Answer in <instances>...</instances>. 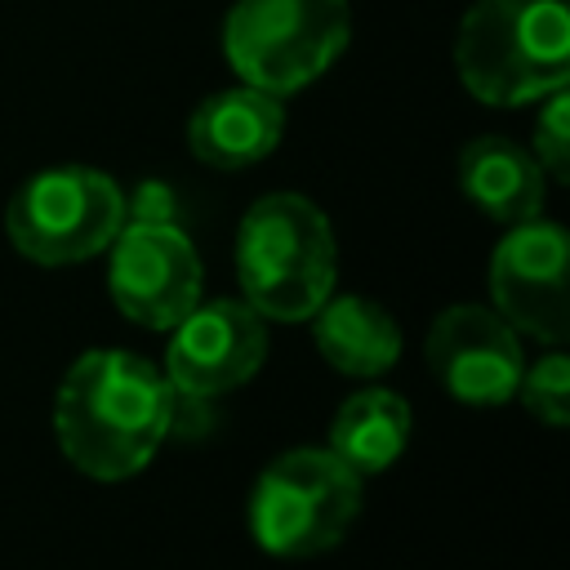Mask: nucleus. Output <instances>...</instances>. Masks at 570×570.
Returning <instances> with one entry per match:
<instances>
[{
    "instance_id": "nucleus-1",
    "label": "nucleus",
    "mask_w": 570,
    "mask_h": 570,
    "mask_svg": "<svg viewBox=\"0 0 570 570\" xmlns=\"http://www.w3.org/2000/svg\"><path fill=\"white\" fill-rule=\"evenodd\" d=\"M174 387L165 370L125 352L94 347L71 361L53 396V436L67 463L94 481L142 472L174 432Z\"/></svg>"
},
{
    "instance_id": "nucleus-2",
    "label": "nucleus",
    "mask_w": 570,
    "mask_h": 570,
    "mask_svg": "<svg viewBox=\"0 0 570 570\" xmlns=\"http://www.w3.org/2000/svg\"><path fill=\"white\" fill-rule=\"evenodd\" d=\"M338 276L334 227L321 205L298 191L258 196L236 227L240 298L263 321H307Z\"/></svg>"
},
{
    "instance_id": "nucleus-3",
    "label": "nucleus",
    "mask_w": 570,
    "mask_h": 570,
    "mask_svg": "<svg viewBox=\"0 0 570 570\" xmlns=\"http://www.w3.org/2000/svg\"><path fill=\"white\" fill-rule=\"evenodd\" d=\"M454 71L476 102L525 107L570 80L561 0H476L454 36Z\"/></svg>"
},
{
    "instance_id": "nucleus-4",
    "label": "nucleus",
    "mask_w": 570,
    "mask_h": 570,
    "mask_svg": "<svg viewBox=\"0 0 570 570\" xmlns=\"http://www.w3.org/2000/svg\"><path fill=\"white\" fill-rule=\"evenodd\" d=\"M361 485L330 445H298L276 454L249 490V534L272 557H316L343 543L361 517Z\"/></svg>"
},
{
    "instance_id": "nucleus-5",
    "label": "nucleus",
    "mask_w": 570,
    "mask_h": 570,
    "mask_svg": "<svg viewBox=\"0 0 570 570\" xmlns=\"http://www.w3.org/2000/svg\"><path fill=\"white\" fill-rule=\"evenodd\" d=\"M347 40V0H236L223 22L232 71L272 98H289L330 71Z\"/></svg>"
},
{
    "instance_id": "nucleus-6",
    "label": "nucleus",
    "mask_w": 570,
    "mask_h": 570,
    "mask_svg": "<svg viewBox=\"0 0 570 570\" xmlns=\"http://www.w3.org/2000/svg\"><path fill=\"white\" fill-rule=\"evenodd\" d=\"M125 191L111 174L89 165H53L31 174L9 209L4 232L27 263L40 267H71L98 258L116 232L125 227Z\"/></svg>"
},
{
    "instance_id": "nucleus-7",
    "label": "nucleus",
    "mask_w": 570,
    "mask_h": 570,
    "mask_svg": "<svg viewBox=\"0 0 570 570\" xmlns=\"http://www.w3.org/2000/svg\"><path fill=\"white\" fill-rule=\"evenodd\" d=\"M107 294L142 330H174L200 303V254L169 218H125L107 245Z\"/></svg>"
},
{
    "instance_id": "nucleus-8",
    "label": "nucleus",
    "mask_w": 570,
    "mask_h": 570,
    "mask_svg": "<svg viewBox=\"0 0 570 570\" xmlns=\"http://www.w3.org/2000/svg\"><path fill=\"white\" fill-rule=\"evenodd\" d=\"M490 307L534 343L557 347L570 330V240L548 218L512 223L485 267Z\"/></svg>"
},
{
    "instance_id": "nucleus-9",
    "label": "nucleus",
    "mask_w": 570,
    "mask_h": 570,
    "mask_svg": "<svg viewBox=\"0 0 570 570\" xmlns=\"http://www.w3.org/2000/svg\"><path fill=\"white\" fill-rule=\"evenodd\" d=\"M267 361V325L245 298L196 303L165 347V379L178 396L214 401L258 374Z\"/></svg>"
},
{
    "instance_id": "nucleus-10",
    "label": "nucleus",
    "mask_w": 570,
    "mask_h": 570,
    "mask_svg": "<svg viewBox=\"0 0 570 570\" xmlns=\"http://www.w3.org/2000/svg\"><path fill=\"white\" fill-rule=\"evenodd\" d=\"M423 356L445 396L463 405H503L517 396L525 352L521 334L481 303H454L436 312L423 338Z\"/></svg>"
},
{
    "instance_id": "nucleus-11",
    "label": "nucleus",
    "mask_w": 570,
    "mask_h": 570,
    "mask_svg": "<svg viewBox=\"0 0 570 570\" xmlns=\"http://www.w3.org/2000/svg\"><path fill=\"white\" fill-rule=\"evenodd\" d=\"M285 134V107L281 98L254 89V85H236V89H218L209 94L191 120H187V147L200 165L214 169H249L263 156L276 151Z\"/></svg>"
},
{
    "instance_id": "nucleus-12",
    "label": "nucleus",
    "mask_w": 570,
    "mask_h": 570,
    "mask_svg": "<svg viewBox=\"0 0 570 570\" xmlns=\"http://www.w3.org/2000/svg\"><path fill=\"white\" fill-rule=\"evenodd\" d=\"M459 191L494 223L512 227L539 218L543 209V169L512 138L481 134L459 151Z\"/></svg>"
},
{
    "instance_id": "nucleus-13",
    "label": "nucleus",
    "mask_w": 570,
    "mask_h": 570,
    "mask_svg": "<svg viewBox=\"0 0 570 570\" xmlns=\"http://www.w3.org/2000/svg\"><path fill=\"white\" fill-rule=\"evenodd\" d=\"M307 321L316 352L347 379H374L401 361L396 316L365 294H330Z\"/></svg>"
},
{
    "instance_id": "nucleus-14",
    "label": "nucleus",
    "mask_w": 570,
    "mask_h": 570,
    "mask_svg": "<svg viewBox=\"0 0 570 570\" xmlns=\"http://www.w3.org/2000/svg\"><path fill=\"white\" fill-rule=\"evenodd\" d=\"M410 428H414V414L401 392L361 387L338 405V414L330 423V450L356 476H374V472H387L405 454Z\"/></svg>"
},
{
    "instance_id": "nucleus-15",
    "label": "nucleus",
    "mask_w": 570,
    "mask_h": 570,
    "mask_svg": "<svg viewBox=\"0 0 570 570\" xmlns=\"http://www.w3.org/2000/svg\"><path fill=\"white\" fill-rule=\"evenodd\" d=\"M517 396L543 428H566L570 423V356L561 347L543 352L534 365L521 370Z\"/></svg>"
},
{
    "instance_id": "nucleus-16",
    "label": "nucleus",
    "mask_w": 570,
    "mask_h": 570,
    "mask_svg": "<svg viewBox=\"0 0 570 570\" xmlns=\"http://www.w3.org/2000/svg\"><path fill=\"white\" fill-rule=\"evenodd\" d=\"M539 102L543 107L534 116V147H530V156L539 160L543 178L566 183L570 178V98H566V89H552Z\"/></svg>"
}]
</instances>
